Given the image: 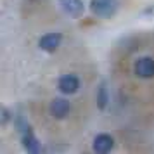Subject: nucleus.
Listing matches in <instances>:
<instances>
[{
  "label": "nucleus",
  "mask_w": 154,
  "mask_h": 154,
  "mask_svg": "<svg viewBox=\"0 0 154 154\" xmlns=\"http://www.w3.org/2000/svg\"><path fill=\"white\" fill-rule=\"evenodd\" d=\"M92 14L102 19H109L118 11V0H90Z\"/></svg>",
  "instance_id": "1"
},
{
  "label": "nucleus",
  "mask_w": 154,
  "mask_h": 154,
  "mask_svg": "<svg viewBox=\"0 0 154 154\" xmlns=\"http://www.w3.org/2000/svg\"><path fill=\"white\" fill-rule=\"evenodd\" d=\"M135 75L140 78H152L154 76V59L152 57H140L135 63Z\"/></svg>",
  "instance_id": "2"
},
{
  "label": "nucleus",
  "mask_w": 154,
  "mask_h": 154,
  "mask_svg": "<svg viewBox=\"0 0 154 154\" xmlns=\"http://www.w3.org/2000/svg\"><path fill=\"white\" fill-rule=\"evenodd\" d=\"M57 87H59V90L63 92V94L69 95V94L78 92V88H80V80L75 75H64V76L59 78Z\"/></svg>",
  "instance_id": "3"
},
{
  "label": "nucleus",
  "mask_w": 154,
  "mask_h": 154,
  "mask_svg": "<svg viewBox=\"0 0 154 154\" xmlns=\"http://www.w3.org/2000/svg\"><path fill=\"white\" fill-rule=\"evenodd\" d=\"M68 112H69V102L63 97H57L54 99L52 102H50V114L57 119H63L68 116Z\"/></svg>",
  "instance_id": "4"
},
{
  "label": "nucleus",
  "mask_w": 154,
  "mask_h": 154,
  "mask_svg": "<svg viewBox=\"0 0 154 154\" xmlns=\"http://www.w3.org/2000/svg\"><path fill=\"white\" fill-rule=\"evenodd\" d=\"M59 4H61V7L66 14H69L71 17H82L83 14V2L82 0H59Z\"/></svg>",
  "instance_id": "5"
},
{
  "label": "nucleus",
  "mask_w": 154,
  "mask_h": 154,
  "mask_svg": "<svg viewBox=\"0 0 154 154\" xmlns=\"http://www.w3.org/2000/svg\"><path fill=\"white\" fill-rule=\"evenodd\" d=\"M61 40H63L61 33H47V35H43L42 38H40L38 45H40V49L45 50V52H54V50L61 45Z\"/></svg>",
  "instance_id": "6"
},
{
  "label": "nucleus",
  "mask_w": 154,
  "mask_h": 154,
  "mask_svg": "<svg viewBox=\"0 0 154 154\" xmlns=\"http://www.w3.org/2000/svg\"><path fill=\"white\" fill-rule=\"evenodd\" d=\"M112 146H114V140H112L111 135H107V133H100V135H97L95 139H94V151L99 154H106L109 152L112 149Z\"/></svg>",
  "instance_id": "7"
},
{
  "label": "nucleus",
  "mask_w": 154,
  "mask_h": 154,
  "mask_svg": "<svg viewBox=\"0 0 154 154\" xmlns=\"http://www.w3.org/2000/svg\"><path fill=\"white\" fill-rule=\"evenodd\" d=\"M23 146H24V149H26L28 152H33V154L40 152V142H38V139L33 135L31 130H28L26 133H23Z\"/></svg>",
  "instance_id": "8"
},
{
  "label": "nucleus",
  "mask_w": 154,
  "mask_h": 154,
  "mask_svg": "<svg viewBox=\"0 0 154 154\" xmlns=\"http://www.w3.org/2000/svg\"><path fill=\"white\" fill-rule=\"evenodd\" d=\"M97 106L99 109H106L107 107V104H109V92H107V88H106V83H100V87H99L97 90Z\"/></svg>",
  "instance_id": "9"
},
{
  "label": "nucleus",
  "mask_w": 154,
  "mask_h": 154,
  "mask_svg": "<svg viewBox=\"0 0 154 154\" xmlns=\"http://www.w3.org/2000/svg\"><path fill=\"white\" fill-rule=\"evenodd\" d=\"M16 126H17V132H21V133H26L29 130L28 121H26V118H23V116H17L16 118Z\"/></svg>",
  "instance_id": "10"
},
{
  "label": "nucleus",
  "mask_w": 154,
  "mask_h": 154,
  "mask_svg": "<svg viewBox=\"0 0 154 154\" xmlns=\"http://www.w3.org/2000/svg\"><path fill=\"white\" fill-rule=\"evenodd\" d=\"M9 118H12V114L9 112V109H2V125H7V121H9Z\"/></svg>",
  "instance_id": "11"
},
{
  "label": "nucleus",
  "mask_w": 154,
  "mask_h": 154,
  "mask_svg": "<svg viewBox=\"0 0 154 154\" xmlns=\"http://www.w3.org/2000/svg\"><path fill=\"white\" fill-rule=\"evenodd\" d=\"M146 14H149V16H152V17H154V7H149L146 11Z\"/></svg>",
  "instance_id": "12"
}]
</instances>
